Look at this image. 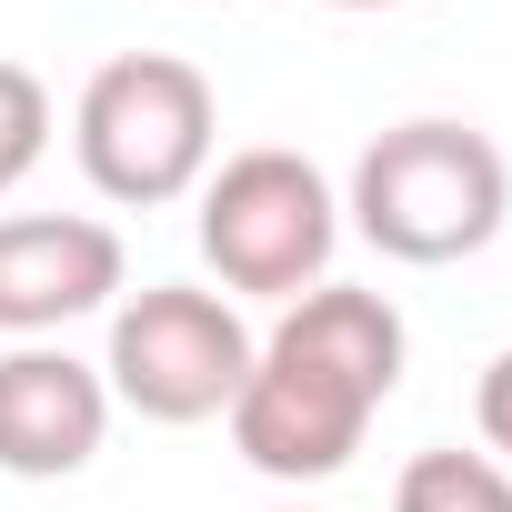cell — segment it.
<instances>
[{
  "label": "cell",
  "instance_id": "cell-2",
  "mask_svg": "<svg viewBox=\"0 0 512 512\" xmlns=\"http://www.w3.org/2000/svg\"><path fill=\"white\" fill-rule=\"evenodd\" d=\"M502 221H512V161L492 151V131L442 121V111L392 121L352 161V191H342V231H362L382 262H412V272L492 251Z\"/></svg>",
  "mask_w": 512,
  "mask_h": 512
},
{
  "label": "cell",
  "instance_id": "cell-10",
  "mask_svg": "<svg viewBox=\"0 0 512 512\" xmlns=\"http://www.w3.org/2000/svg\"><path fill=\"white\" fill-rule=\"evenodd\" d=\"M472 422H482V452L512 472V342L482 362V382H472Z\"/></svg>",
  "mask_w": 512,
  "mask_h": 512
},
{
  "label": "cell",
  "instance_id": "cell-8",
  "mask_svg": "<svg viewBox=\"0 0 512 512\" xmlns=\"http://www.w3.org/2000/svg\"><path fill=\"white\" fill-rule=\"evenodd\" d=\"M392 512H512V472H502L492 452H452V442H432V452L402 462Z\"/></svg>",
  "mask_w": 512,
  "mask_h": 512
},
{
  "label": "cell",
  "instance_id": "cell-1",
  "mask_svg": "<svg viewBox=\"0 0 512 512\" xmlns=\"http://www.w3.org/2000/svg\"><path fill=\"white\" fill-rule=\"evenodd\" d=\"M402 362H412V332L382 292L362 282H322L302 302H282V322L251 342V372L231 392V452L272 482H332L372 412L402 392Z\"/></svg>",
  "mask_w": 512,
  "mask_h": 512
},
{
  "label": "cell",
  "instance_id": "cell-3",
  "mask_svg": "<svg viewBox=\"0 0 512 512\" xmlns=\"http://www.w3.org/2000/svg\"><path fill=\"white\" fill-rule=\"evenodd\" d=\"M211 151H221V101L181 51H111L71 101V161L121 211L191 201L211 181Z\"/></svg>",
  "mask_w": 512,
  "mask_h": 512
},
{
  "label": "cell",
  "instance_id": "cell-5",
  "mask_svg": "<svg viewBox=\"0 0 512 512\" xmlns=\"http://www.w3.org/2000/svg\"><path fill=\"white\" fill-rule=\"evenodd\" d=\"M251 332L231 292H201V282H141L111 302V352H101V382L121 412L181 432V422H221L241 372H251Z\"/></svg>",
  "mask_w": 512,
  "mask_h": 512
},
{
  "label": "cell",
  "instance_id": "cell-6",
  "mask_svg": "<svg viewBox=\"0 0 512 512\" xmlns=\"http://www.w3.org/2000/svg\"><path fill=\"white\" fill-rule=\"evenodd\" d=\"M131 292V251L91 211H11L0 221V342H51Z\"/></svg>",
  "mask_w": 512,
  "mask_h": 512
},
{
  "label": "cell",
  "instance_id": "cell-4",
  "mask_svg": "<svg viewBox=\"0 0 512 512\" xmlns=\"http://www.w3.org/2000/svg\"><path fill=\"white\" fill-rule=\"evenodd\" d=\"M201 262L221 272V292L241 302H302L332 282V251H342V191L322 181V161L262 141V151H231L201 181Z\"/></svg>",
  "mask_w": 512,
  "mask_h": 512
},
{
  "label": "cell",
  "instance_id": "cell-7",
  "mask_svg": "<svg viewBox=\"0 0 512 512\" xmlns=\"http://www.w3.org/2000/svg\"><path fill=\"white\" fill-rule=\"evenodd\" d=\"M111 382L101 362L61 352V342H11L0 352V472L11 482H71L101 462L111 442Z\"/></svg>",
  "mask_w": 512,
  "mask_h": 512
},
{
  "label": "cell",
  "instance_id": "cell-11",
  "mask_svg": "<svg viewBox=\"0 0 512 512\" xmlns=\"http://www.w3.org/2000/svg\"><path fill=\"white\" fill-rule=\"evenodd\" d=\"M332 11H392V0H332Z\"/></svg>",
  "mask_w": 512,
  "mask_h": 512
},
{
  "label": "cell",
  "instance_id": "cell-12",
  "mask_svg": "<svg viewBox=\"0 0 512 512\" xmlns=\"http://www.w3.org/2000/svg\"><path fill=\"white\" fill-rule=\"evenodd\" d=\"M282 512H302V502H282Z\"/></svg>",
  "mask_w": 512,
  "mask_h": 512
},
{
  "label": "cell",
  "instance_id": "cell-9",
  "mask_svg": "<svg viewBox=\"0 0 512 512\" xmlns=\"http://www.w3.org/2000/svg\"><path fill=\"white\" fill-rule=\"evenodd\" d=\"M41 151H51V91H41V71L0 61V201L41 171Z\"/></svg>",
  "mask_w": 512,
  "mask_h": 512
}]
</instances>
